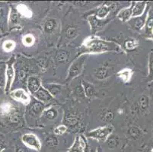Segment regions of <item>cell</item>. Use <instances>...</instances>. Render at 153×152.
<instances>
[{
  "label": "cell",
  "mask_w": 153,
  "mask_h": 152,
  "mask_svg": "<svg viewBox=\"0 0 153 152\" xmlns=\"http://www.w3.org/2000/svg\"><path fill=\"white\" fill-rule=\"evenodd\" d=\"M121 48L115 42L104 40L97 37H89L85 40L80 48V55L101 53L106 52H120Z\"/></svg>",
  "instance_id": "6da1fadb"
},
{
  "label": "cell",
  "mask_w": 153,
  "mask_h": 152,
  "mask_svg": "<svg viewBox=\"0 0 153 152\" xmlns=\"http://www.w3.org/2000/svg\"><path fill=\"white\" fill-rule=\"evenodd\" d=\"M0 122L6 128L20 127L23 123L21 111L12 103H3L0 105Z\"/></svg>",
  "instance_id": "7a4b0ae2"
},
{
  "label": "cell",
  "mask_w": 153,
  "mask_h": 152,
  "mask_svg": "<svg viewBox=\"0 0 153 152\" xmlns=\"http://www.w3.org/2000/svg\"><path fill=\"white\" fill-rule=\"evenodd\" d=\"M87 58L88 55L82 54V55H80L79 57H77L72 62V64L69 65V69H68V74L66 79V82L69 83L73 79L77 78L79 75H81L82 72L83 70L85 62L87 60Z\"/></svg>",
  "instance_id": "3957f363"
},
{
  "label": "cell",
  "mask_w": 153,
  "mask_h": 152,
  "mask_svg": "<svg viewBox=\"0 0 153 152\" xmlns=\"http://www.w3.org/2000/svg\"><path fill=\"white\" fill-rule=\"evenodd\" d=\"M114 128L112 125H108L105 126L98 127L95 129L89 131L86 133L88 138L95 139L98 141H106L108 138L112 134Z\"/></svg>",
  "instance_id": "277c9868"
},
{
  "label": "cell",
  "mask_w": 153,
  "mask_h": 152,
  "mask_svg": "<svg viewBox=\"0 0 153 152\" xmlns=\"http://www.w3.org/2000/svg\"><path fill=\"white\" fill-rule=\"evenodd\" d=\"M15 59L14 57L11 58L9 61L6 62V68H5V85L4 90L5 94H8L12 90V85L15 78Z\"/></svg>",
  "instance_id": "5b68a950"
},
{
  "label": "cell",
  "mask_w": 153,
  "mask_h": 152,
  "mask_svg": "<svg viewBox=\"0 0 153 152\" xmlns=\"http://www.w3.org/2000/svg\"><path fill=\"white\" fill-rule=\"evenodd\" d=\"M22 142L25 146L35 151H40L42 147L41 142L36 135L33 133H25L22 136Z\"/></svg>",
  "instance_id": "8992f818"
},
{
  "label": "cell",
  "mask_w": 153,
  "mask_h": 152,
  "mask_svg": "<svg viewBox=\"0 0 153 152\" xmlns=\"http://www.w3.org/2000/svg\"><path fill=\"white\" fill-rule=\"evenodd\" d=\"M10 96L14 100L22 103L24 105H28L31 102V97L29 94L22 88H16L10 91Z\"/></svg>",
  "instance_id": "52a82bcc"
},
{
  "label": "cell",
  "mask_w": 153,
  "mask_h": 152,
  "mask_svg": "<svg viewBox=\"0 0 153 152\" xmlns=\"http://www.w3.org/2000/svg\"><path fill=\"white\" fill-rule=\"evenodd\" d=\"M114 4L109 3V2H106V3L102 4V5L96 10L94 16L99 21H110V19H107V18L109 16L110 13H111V11H112L113 8H114Z\"/></svg>",
  "instance_id": "ba28073f"
},
{
  "label": "cell",
  "mask_w": 153,
  "mask_h": 152,
  "mask_svg": "<svg viewBox=\"0 0 153 152\" xmlns=\"http://www.w3.org/2000/svg\"><path fill=\"white\" fill-rule=\"evenodd\" d=\"M63 124L67 126L68 129H76L79 127L80 123V118L79 116L75 112H68L66 115L64 116Z\"/></svg>",
  "instance_id": "9c48e42d"
},
{
  "label": "cell",
  "mask_w": 153,
  "mask_h": 152,
  "mask_svg": "<svg viewBox=\"0 0 153 152\" xmlns=\"http://www.w3.org/2000/svg\"><path fill=\"white\" fill-rule=\"evenodd\" d=\"M149 8H147V10L145 11L144 13L141 15V16L136 17V18H131L130 20L128 22V23L130 24V25L136 31H140L146 24V22L147 15H148Z\"/></svg>",
  "instance_id": "30bf717a"
},
{
  "label": "cell",
  "mask_w": 153,
  "mask_h": 152,
  "mask_svg": "<svg viewBox=\"0 0 153 152\" xmlns=\"http://www.w3.org/2000/svg\"><path fill=\"white\" fill-rule=\"evenodd\" d=\"M33 96H34L36 100L45 104V105L51 104L53 102V97L43 86L37 92H35L33 94Z\"/></svg>",
  "instance_id": "8fae6325"
},
{
  "label": "cell",
  "mask_w": 153,
  "mask_h": 152,
  "mask_svg": "<svg viewBox=\"0 0 153 152\" xmlns=\"http://www.w3.org/2000/svg\"><path fill=\"white\" fill-rule=\"evenodd\" d=\"M42 87V82L37 75H30L27 80V88L32 95Z\"/></svg>",
  "instance_id": "7c38bea8"
},
{
  "label": "cell",
  "mask_w": 153,
  "mask_h": 152,
  "mask_svg": "<svg viewBox=\"0 0 153 152\" xmlns=\"http://www.w3.org/2000/svg\"><path fill=\"white\" fill-rule=\"evenodd\" d=\"M9 8L3 3H0V30L4 32L8 27Z\"/></svg>",
  "instance_id": "4fadbf2b"
},
{
  "label": "cell",
  "mask_w": 153,
  "mask_h": 152,
  "mask_svg": "<svg viewBox=\"0 0 153 152\" xmlns=\"http://www.w3.org/2000/svg\"><path fill=\"white\" fill-rule=\"evenodd\" d=\"M47 105L42 104V103L39 102L37 100H35L34 103H32V104L30 105V115L32 116H34V118H39V117H41L42 116L43 112L44 111L47 107Z\"/></svg>",
  "instance_id": "5bb4252c"
},
{
  "label": "cell",
  "mask_w": 153,
  "mask_h": 152,
  "mask_svg": "<svg viewBox=\"0 0 153 152\" xmlns=\"http://www.w3.org/2000/svg\"><path fill=\"white\" fill-rule=\"evenodd\" d=\"M149 105V98L146 95H142L139 97L135 104V110L138 113H143L146 112Z\"/></svg>",
  "instance_id": "9a60e30c"
},
{
  "label": "cell",
  "mask_w": 153,
  "mask_h": 152,
  "mask_svg": "<svg viewBox=\"0 0 153 152\" xmlns=\"http://www.w3.org/2000/svg\"><path fill=\"white\" fill-rule=\"evenodd\" d=\"M42 86L49 92L53 97H56L62 92L63 86L57 83H46L42 84Z\"/></svg>",
  "instance_id": "2e32d148"
},
{
  "label": "cell",
  "mask_w": 153,
  "mask_h": 152,
  "mask_svg": "<svg viewBox=\"0 0 153 152\" xmlns=\"http://www.w3.org/2000/svg\"><path fill=\"white\" fill-rule=\"evenodd\" d=\"M85 140L84 136H77L74 141V143L69 148L67 152H85Z\"/></svg>",
  "instance_id": "e0dca14e"
},
{
  "label": "cell",
  "mask_w": 153,
  "mask_h": 152,
  "mask_svg": "<svg viewBox=\"0 0 153 152\" xmlns=\"http://www.w3.org/2000/svg\"><path fill=\"white\" fill-rule=\"evenodd\" d=\"M134 2H132L130 4V7L125 8L121 9L117 14V18L123 22H128L130 20L133 15V8Z\"/></svg>",
  "instance_id": "ac0fdd59"
},
{
  "label": "cell",
  "mask_w": 153,
  "mask_h": 152,
  "mask_svg": "<svg viewBox=\"0 0 153 152\" xmlns=\"http://www.w3.org/2000/svg\"><path fill=\"white\" fill-rule=\"evenodd\" d=\"M19 24V15L17 10L14 8L9 9V19H8V27L10 29L15 28Z\"/></svg>",
  "instance_id": "d6986e66"
},
{
  "label": "cell",
  "mask_w": 153,
  "mask_h": 152,
  "mask_svg": "<svg viewBox=\"0 0 153 152\" xmlns=\"http://www.w3.org/2000/svg\"><path fill=\"white\" fill-rule=\"evenodd\" d=\"M146 35L148 38L153 39V8L149 9L146 22Z\"/></svg>",
  "instance_id": "ffe728a7"
},
{
  "label": "cell",
  "mask_w": 153,
  "mask_h": 152,
  "mask_svg": "<svg viewBox=\"0 0 153 152\" xmlns=\"http://www.w3.org/2000/svg\"><path fill=\"white\" fill-rule=\"evenodd\" d=\"M59 116V111L57 108L54 107H47L43 112L41 117L47 121H53L58 118Z\"/></svg>",
  "instance_id": "44dd1931"
},
{
  "label": "cell",
  "mask_w": 153,
  "mask_h": 152,
  "mask_svg": "<svg viewBox=\"0 0 153 152\" xmlns=\"http://www.w3.org/2000/svg\"><path fill=\"white\" fill-rule=\"evenodd\" d=\"M57 21L55 19H48L43 24V30L47 34H51L54 33L56 29L57 28Z\"/></svg>",
  "instance_id": "7402d4cb"
},
{
  "label": "cell",
  "mask_w": 153,
  "mask_h": 152,
  "mask_svg": "<svg viewBox=\"0 0 153 152\" xmlns=\"http://www.w3.org/2000/svg\"><path fill=\"white\" fill-rule=\"evenodd\" d=\"M112 75V70L106 67H99L94 69V75L98 80L102 81L109 78Z\"/></svg>",
  "instance_id": "603a6c76"
},
{
  "label": "cell",
  "mask_w": 153,
  "mask_h": 152,
  "mask_svg": "<svg viewBox=\"0 0 153 152\" xmlns=\"http://www.w3.org/2000/svg\"><path fill=\"white\" fill-rule=\"evenodd\" d=\"M147 3L146 2H135L133 8V18L141 16L146 11Z\"/></svg>",
  "instance_id": "cb8c5ba5"
},
{
  "label": "cell",
  "mask_w": 153,
  "mask_h": 152,
  "mask_svg": "<svg viewBox=\"0 0 153 152\" xmlns=\"http://www.w3.org/2000/svg\"><path fill=\"white\" fill-rule=\"evenodd\" d=\"M82 85L83 90H84L85 97L91 98L94 97L95 94V88L92 84L85 80H82Z\"/></svg>",
  "instance_id": "d4e9b609"
},
{
  "label": "cell",
  "mask_w": 153,
  "mask_h": 152,
  "mask_svg": "<svg viewBox=\"0 0 153 152\" xmlns=\"http://www.w3.org/2000/svg\"><path fill=\"white\" fill-rule=\"evenodd\" d=\"M133 70L130 69H123L117 72V77L123 83H127L130 81L133 75Z\"/></svg>",
  "instance_id": "484cf974"
},
{
  "label": "cell",
  "mask_w": 153,
  "mask_h": 152,
  "mask_svg": "<svg viewBox=\"0 0 153 152\" xmlns=\"http://www.w3.org/2000/svg\"><path fill=\"white\" fill-rule=\"evenodd\" d=\"M142 134H143V131L141 130L140 128H139L138 126L136 125H133V126H130L127 131V136H129V138L132 139H138L141 137Z\"/></svg>",
  "instance_id": "4316f807"
},
{
  "label": "cell",
  "mask_w": 153,
  "mask_h": 152,
  "mask_svg": "<svg viewBox=\"0 0 153 152\" xmlns=\"http://www.w3.org/2000/svg\"><path fill=\"white\" fill-rule=\"evenodd\" d=\"M106 144L108 148L115 149L120 144V139L118 136H114L111 134V136L108 138L106 140Z\"/></svg>",
  "instance_id": "83f0119b"
},
{
  "label": "cell",
  "mask_w": 153,
  "mask_h": 152,
  "mask_svg": "<svg viewBox=\"0 0 153 152\" xmlns=\"http://www.w3.org/2000/svg\"><path fill=\"white\" fill-rule=\"evenodd\" d=\"M16 10H17L19 15H22L25 18H30L31 17V11L25 4H19L16 8Z\"/></svg>",
  "instance_id": "f1b7e54d"
},
{
  "label": "cell",
  "mask_w": 153,
  "mask_h": 152,
  "mask_svg": "<svg viewBox=\"0 0 153 152\" xmlns=\"http://www.w3.org/2000/svg\"><path fill=\"white\" fill-rule=\"evenodd\" d=\"M69 53L66 50H60L59 52L56 53V61L58 63H62V62H65L68 60L69 59Z\"/></svg>",
  "instance_id": "f546056e"
},
{
  "label": "cell",
  "mask_w": 153,
  "mask_h": 152,
  "mask_svg": "<svg viewBox=\"0 0 153 152\" xmlns=\"http://www.w3.org/2000/svg\"><path fill=\"white\" fill-rule=\"evenodd\" d=\"M78 34H79V30L75 27H69L65 32L66 38L69 40H73L77 37Z\"/></svg>",
  "instance_id": "4dcf8cb0"
},
{
  "label": "cell",
  "mask_w": 153,
  "mask_h": 152,
  "mask_svg": "<svg viewBox=\"0 0 153 152\" xmlns=\"http://www.w3.org/2000/svg\"><path fill=\"white\" fill-rule=\"evenodd\" d=\"M101 120L104 121V122H110L114 120V113L112 111L105 110L101 113Z\"/></svg>",
  "instance_id": "1f68e13d"
},
{
  "label": "cell",
  "mask_w": 153,
  "mask_h": 152,
  "mask_svg": "<svg viewBox=\"0 0 153 152\" xmlns=\"http://www.w3.org/2000/svg\"><path fill=\"white\" fill-rule=\"evenodd\" d=\"M15 46H16V44H15V42L14 40H7L3 42V44H2V49H3L5 52L10 53L13 51L14 49L15 48Z\"/></svg>",
  "instance_id": "d6a6232c"
},
{
  "label": "cell",
  "mask_w": 153,
  "mask_h": 152,
  "mask_svg": "<svg viewBox=\"0 0 153 152\" xmlns=\"http://www.w3.org/2000/svg\"><path fill=\"white\" fill-rule=\"evenodd\" d=\"M138 46V41L136 39L128 38L124 41V47L127 50H133Z\"/></svg>",
  "instance_id": "836d02e7"
},
{
  "label": "cell",
  "mask_w": 153,
  "mask_h": 152,
  "mask_svg": "<svg viewBox=\"0 0 153 152\" xmlns=\"http://www.w3.org/2000/svg\"><path fill=\"white\" fill-rule=\"evenodd\" d=\"M147 80L153 82V50H152L149 57V74Z\"/></svg>",
  "instance_id": "e575fe53"
},
{
  "label": "cell",
  "mask_w": 153,
  "mask_h": 152,
  "mask_svg": "<svg viewBox=\"0 0 153 152\" xmlns=\"http://www.w3.org/2000/svg\"><path fill=\"white\" fill-rule=\"evenodd\" d=\"M5 68L6 65L0 63V88H4L5 85Z\"/></svg>",
  "instance_id": "d590c367"
},
{
  "label": "cell",
  "mask_w": 153,
  "mask_h": 152,
  "mask_svg": "<svg viewBox=\"0 0 153 152\" xmlns=\"http://www.w3.org/2000/svg\"><path fill=\"white\" fill-rule=\"evenodd\" d=\"M22 43L25 47H31L35 43V38L32 34L28 33V34L24 36V37L22 38Z\"/></svg>",
  "instance_id": "8d00e7d4"
},
{
  "label": "cell",
  "mask_w": 153,
  "mask_h": 152,
  "mask_svg": "<svg viewBox=\"0 0 153 152\" xmlns=\"http://www.w3.org/2000/svg\"><path fill=\"white\" fill-rule=\"evenodd\" d=\"M45 143L48 147L54 148L56 147V146L58 145V144H59V141H58V139L56 137V136H51L46 139Z\"/></svg>",
  "instance_id": "74e56055"
},
{
  "label": "cell",
  "mask_w": 153,
  "mask_h": 152,
  "mask_svg": "<svg viewBox=\"0 0 153 152\" xmlns=\"http://www.w3.org/2000/svg\"><path fill=\"white\" fill-rule=\"evenodd\" d=\"M67 126L64 125V124H61V125H57V126L54 129L53 132L55 135H56V136H62V135H63L65 132H67Z\"/></svg>",
  "instance_id": "f35d334b"
},
{
  "label": "cell",
  "mask_w": 153,
  "mask_h": 152,
  "mask_svg": "<svg viewBox=\"0 0 153 152\" xmlns=\"http://www.w3.org/2000/svg\"><path fill=\"white\" fill-rule=\"evenodd\" d=\"M75 94L77 96L78 98H84L85 97V92L84 90H83L82 85H78L76 87V89H75Z\"/></svg>",
  "instance_id": "ab89813d"
},
{
  "label": "cell",
  "mask_w": 153,
  "mask_h": 152,
  "mask_svg": "<svg viewBox=\"0 0 153 152\" xmlns=\"http://www.w3.org/2000/svg\"><path fill=\"white\" fill-rule=\"evenodd\" d=\"M7 142L5 141V138L0 135V152H3L7 148Z\"/></svg>",
  "instance_id": "60d3db41"
},
{
  "label": "cell",
  "mask_w": 153,
  "mask_h": 152,
  "mask_svg": "<svg viewBox=\"0 0 153 152\" xmlns=\"http://www.w3.org/2000/svg\"><path fill=\"white\" fill-rule=\"evenodd\" d=\"M37 65H39V67L41 69H45L46 66H47V61L44 59H40L38 61H37Z\"/></svg>",
  "instance_id": "b9f144b4"
},
{
  "label": "cell",
  "mask_w": 153,
  "mask_h": 152,
  "mask_svg": "<svg viewBox=\"0 0 153 152\" xmlns=\"http://www.w3.org/2000/svg\"><path fill=\"white\" fill-rule=\"evenodd\" d=\"M15 152H27V150L25 147H23L21 145L17 144L15 145Z\"/></svg>",
  "instance_id": "7bdbcfd3"
},
{
  "label": "cell",
  "mask_w": 153,
  "mask_h": 152,
  "mask_svg": "<svg viewBox=\"0 0 153 152\" xmlns=\"http://www.w3.org/2000/svg\"><path fill=\"white\" fill-rule=\"evenodd\" d=\"M97 152H103V151H101V148H98V151H97Z\"/></svg>",
  "instance_id": "ee69618b"
},
{
  "label": "cell",
  "mask_w": 153,
  "mask_h": 152,
  "mask_svg": "<svg viewBox=\"0 0 153 152\" xmlns=\"http://www.w3.org/2000/svg\"><path fill=\"white\" fill-rule=\"evenodd\" d=\"M152 143H153V129L152 131Z\"/></svg>",
  "instance_id": "f6af8a7d"
},
{
  "label": "cell",
  "mask_w": 153,
  "mask_h": 152,
  "mask_svg": "<svg viewBox=\"0 0 153 152\" xmlns=\"http://www.w3.org/2000/svg\"><path fill=\"white\" fill-rule=\"evenodd\" d=\"M152 86H153V82H152Z\"/></svg>",
  "instance_id": "bcb514c9"
},
{
  "label": "cell",
  "mask_w": 153,
  "mask_h": 152,
  "mask_svg": "<svg viewBox=\"0 0 153 152\" xmlns=\"http://www.w3.org/2000/svg\"><path fill=\"white\" fill-rule=\"evenodd\" d=\"M3 152H5V151H3Z\"/></svg>",
  "instance_id": "7dc6e473"
}]
</instances>
